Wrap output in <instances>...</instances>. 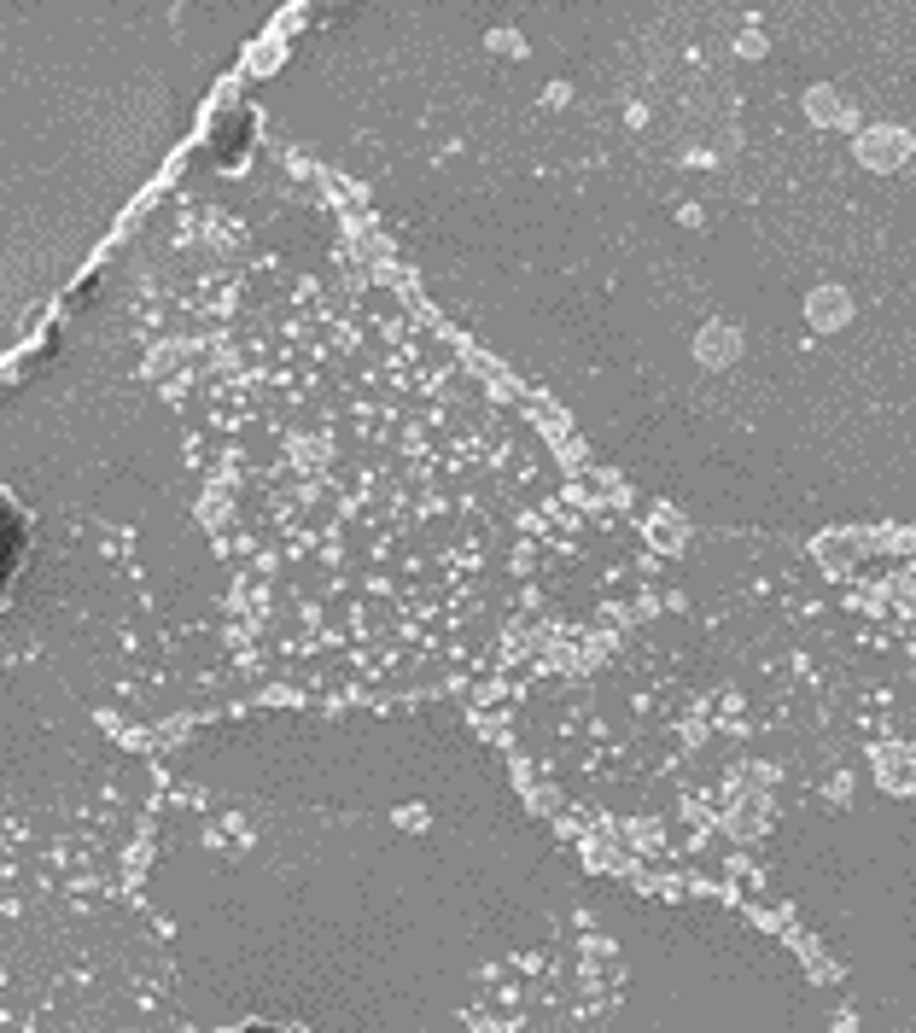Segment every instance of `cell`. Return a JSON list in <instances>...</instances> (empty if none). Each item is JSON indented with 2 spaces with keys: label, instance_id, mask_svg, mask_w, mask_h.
Instances as JSON below:
<instances>
[{
  "label": "cell",
  "instance_id": "6da1fadb",
  "mask_svg": "<svg viewBox=\"0 0 916 1033\" xmlns=\"http://www.w3.org/2000/svg\"><path fill=\"white\" fill-rule=\"evenodd\" d=\"M24 549H29V532H24V514L0 497V596H7L12 572L24 567Z\"/></svg>",
  "mask_w": 916,
  "mask_h": 1033
}]
</instances>
